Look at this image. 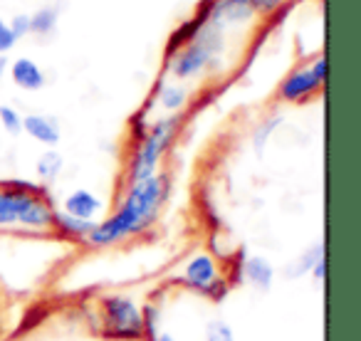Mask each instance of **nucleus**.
<instances>
[{
	"label": "nucleus",
	"instance_id": "6",
	"mask_svg": "<svg viewBox=\"0 0 361 341\" xmlns=\"http://www.w3.org/2000/svg\"><path fill=\"white\" fill-rule=\"evenodd\" d=\"M178 282L188 290L198 292V294H206L211 302H223L231 292V280L223 277L221 265H218V257L211 252H196L186 260L183 270H180Z\"/></svg>",
	"mask_w": 361,
	"mask_h": 341
},
{
	"label": "nucleus",
	"instance_id": "25",
	"mask_svg": "<svg viewBox=\"0 0 361 341\" xmlns=\"http://www.w3.org/2000/svg\"><path fill=\"white\" fill-rule=\"evenodd\" d=\"M154 341H178V339H176V336L171 334V331H164V329H161L159 334L154 336Z\"/></svg>",
	"mask_w": 361,
	"mask_h": 341
},
{
	"label": "nucleus",
	"instance_id": "14",
	"mask_svg": "<svg viewBox=\"0 0 361 341\" xmlns=\"http://www.w3.org/2000/svg\"><path fill=\"white\" fill-rule=\"evenodd\" d=\"M97 221H80V218L70 216V213L55 211V218H52V230H57L60 235L70 237V240H82L85 242V237L92 232V228H94Z\"/></svg>",
	"mask_w": 361,
	"mask_h": 341
},
{
	"label": "nucleus",
	"instance_id": "18",
	"mask_svg": "<svg viewBox=\"0 0 361 341\" xmlns=\"http://www.w3.org/2000/svg\"><path fill=\"white\" fill-rule=\"evenodd\" d=\"M57 25V11L52 8H42L35 16H30V32L35 35H50Z\"/></svg>",
	"mask_w": 361,
	"mask_h": 341
},
{
	"label": "nucleus",
	"instance_id": "15",
	"mask_svg": "<svg viewBox=\"0 0 361 341\" xmlns=\"http://www.w3.org/2000/svg\"><path fill=\"white\" fill-rule=\"evenodd\" d=\"M322 257H326L324 255V240L314 242L310 250H305L302 255H297L295 260L285 267V275L290 277V280H302L305 275H310L312 267H314L317 260H322Z\"/></svg>",
	"mask_w": 361,
	"mask_h": 341
},
{
	"label": "nucleus",
	"instance_id": "17",
	"mask_svg": "<svg viewBox=\"0 0 361 341\" xmlns=\"http://www.w3.org/2000/svg\"><path fill=\"white\" fill-rule=\"evenodd\" d=\"M161 321H164V311H161V306L154 304V302L144 304V309H141V326H144V339L154 341V336L161 331Z\"/></svg>",
	"mask_w": 361,
	"mask_h": 341
},
{
	"label": "nucleus",
	"instance_id": "11",
	"mask_svg": "<svg viewBox=\"0 0 361 341\" xmlns=\"http://www.w3.org/2000/svg\"><path fill=\"white\" fill-rule=\"evenodd\" d=\"M23 131L27 136L37 141V144H45V146H57L60 144V124L57 119L45 114H27L23 116Z\"/></svg>",
	"mask_w": 361,
	"mask_h": 341
},
{
	"label": "nucleus",
	"instance_id": "19",
	"mask_svg": "<svg viewBox=\"0 0 361 341\" xmlns=\"http://www.w3.org/2000/svg\"><path fill=\"white\" fill-rule=\"evenodd\" d=\"M280 124H282V116H272V119H265L260 126H257L255 134H252V149H255V154H262V151H265L267 139H270L272 131H275Z\"/></svg>",
	"mask_w": 361,
	"mask_h": 341
},
{
	"label": "nucleus",
	"instance_id": "8",
	"mask_svg": "<svg viewBox=\"0 0 361 341\" xmlns=\"http://www.w3.org/2000/svg\"><path fill=\"white\" fill-rule=\"evenodd\" d=\"M282 0H213L211 8V20L218 27L223 23H240L247 20L255 11H275Z\"/></svg>",
	"mask_w": 361,
	"mask_h": 341
},
{
	"label": "nucleus",
	"instance_id": "23",
	"mask_svg": "<svg viewBox=\"0 0 361 341\" xmlns=\"http://www.w3.org/2000/svg\"><path fill=\"white\" fill-rule=\"evenodd\" d=\"M13 30V35L20 40V37H25L27 32H30V16H16L13 18V23H8Z\"/></svg>",
	"mask_w": 361,
	"mask_h": 341
},
{
	"label": "nucleus",
	"instance_id": "1",
	"mask_svg": "<svg viewBox=\"0 0 361 341\" xmlns=\"http://www.w3.org/2000/svg\"><path fill=\"white\" fill-rule=\"evenodd\" d=\"M166 196H169V176L156 173L146 181L131 183L114 213L104 221L94 223L85 242L90 247H111L116 242L144 235L159 221Z\"/></svg>",
	"mask_w": 361,
	"mask_h": 341
},
{
	"label": "nucleus",
	"instance_id": "12",
	"mask_svg": "<svg viewBox=\"0 0 361 341\" xmlns=\"http://www.w3.org/2000/svg\"><path fill=\"white\" fill-rule=\"evenodd\" d=\"M11 77L20 89L25 92H37L45 87V72L37 67V62H32L30 57H18L11 65Z\"/></svg>",
	"mask_w": 361,
	"mask_h": 341
},
{
	"label": "nucleus",
	"instance_id": "27",
	"mask_svg": "<svg viewBox=\"0 0 361 341\" xmlns=\"http://www.w3.org/2000/svg\"><path fill=\"white\" fill-rule=\"evenodd\" d=\"M126 341H149V339H144V336H139V339H126Z\"/></svg>",
	"mask_w": 361,
	"mask_h": 341
},
{
	"label": "nucleus",
	"instance_id": "26",
	"mask_svg": "<svg viewBox=\"0 0 361 341\" xmlns=\"http://www.w3.org/2000/svg\"><path fill=\"white\" fill-rule=\"evenodd\" d=\"M3 72H6V57H0V77H3Z\"/></svg>",
	"mask_w": 361,
	"mask_h": 341
},
{
	"label": "nucleus",
	"instance_id": "9",
	"mask_svg": "<svg viewBox=\"0 0 361 341\" xmlns=\"http://www.w3.org/2000/svg\"><path fill=\"white\" fill-rule=\"evenodd\" d=\"M243 280L257 292H270L275 285V267L265 255H250L243 262Z\"/></svg>",
	"mask_w": 361,
	"mask_h": 341
},
{
	"label": "nucleus",
	"instance_id": "7",
	"mask_svg": "<svg viewBox=\"0 0 361 341\" xmlns=\"http://www.w3.org/2000/svg\"><path fill=\"white\" fill-rule=\"evenodd\" d=\"M326 80V57H314V62L300 67L292 75H287L280 85V97L285 101H302L312 97Z\"/></svg>",
	"mask_w": 361,
	"mask_h": 341
},
{
	"label": "nucleus",
	"instance_id": "24",
	"mask_svg": "<svg viewBox=\"0 0 361 341\" xmlns=\"http://www.w3.org/2000/svg\"><path fill=\"white\" fill-rule=\"evenodd\" d=\"M310 277H312V282H314V287H322V285H324V280H326V257L317 260V265L312 267Z\"/></svg>",
	"mask_w": 361,
	"mask_h": 341
},
{
	"label": "nucleus",
	"instance_id": "21",
	"mask_svg": "<svg viewBox=\"0 0 361 341\" xmlns=\"http://www.w3.org/2000/svg\"><path fill=\"white\" fill-rule=\"evenodd\" d=\"M0 124H3V129L8 134L18 136L23 131V114L18 109H13V106L0 104Z\"/></svg>",
	"mask_w": 361,
	"mask_h": 341
},
{
	"label": "nucleus",
	"instance_id": "5",
	"mask_svg": "<svg viewBox=\"0 0 361 341\" xmlns=\"http://www.w3.org/2000/svg\"><path fill=\"white\" fill-rule=\"evenodd\" d=\"M102 334L109 341H126L144 336L141 306L129 294H104L99 299Z\"/></svg>",
	"mask_w": 361,
	"mask_h": 341
},
{
	"label": "nucleus",
	"instance_id": "22",
	"mask_svg": "<svg viewBox=\"0 0 361 341\" xmlns=\"http://www.w3.org/2000/svg\"><path fill=\"white\" fill-rule=\"evenodd\" d=\"M16 42H18V37L13 35L11 25H8L6 20H0V55H8V52L16 47Z\"/></svg>",
	"mask_w": 361,
	"mask_h": 341
},
{
	"label": "nucleus",
	"instance_id": "16",
	"mask_svg": "<svg viewBox=\"0 0 361 341\" xmlns=\"http://www.w3.org/2000/svg\"><path fill=\"white\" fill-rule=\"evenodd\" d=\"M62 166H65V159H62L57 151H45V154L37 159V176H40V181H55L57 176H60Z\"/></svg>",
	"mask_w": 361,
	"mask_h": 341
},
{
	"label": "nucleus",
	"instance_id": "4",
	"mask_svg": "<svg viewBox=\"0 0 361 341\" xmlns=\"http://www.w3.org/2000/svg\"><path fill=\"white\" fill-rule=\"evenodd\" d=\"M55 208L42 193H25L0 186V228H27V230H52Z\"/></svg>",
	"mask_w": 361,
	"mask_h": 341
},
{
	"label": "nucleus",
	"instance_id": "20",
	"mask_svg": "<svg viewBox=\"0 0 361 341\" xmlns=\"http://www.w3.org/2000/svg\"><path fill=\"white\" fill-rule=\"evenodd\" d=\"M206 341H235V331L226 319H211L206 326Z\"/></svg>",
	"mask_w": 361,
	"mask_h": 341
},
{
	"label": "nucleus",
	"instance_id": "2",
	"mask_svg": "<svg viewBox=\"0 0 361 341\" xmlns=\"http://www.w3.org/2000/svg\"><path fill=\"white\" fill-rule=\"evenodd\" d=\"M223 52V32L213 20H208L201 30L196 32L191 42L176 50L173 55H169V72L178 82L196 80L203 72H208L211 67H216L221 62Z\"/></svg>",
	"mask_w": 361,
	"mask_h": 341
},
{
	"label": "nucleus",
	"instance_id": "10",
	"mask_svg": "<svg viewBox=\"0 0 361 341\" xmlns=\"http://www.w3.org/2000/svg\"><path fill=\"white\" fill-rule=\"evenodd\" d=\"M102 208H104V203L99 201V196H94V193L87 191V188L72 191L70 196L65 198V203H62V211L80 218V221H94L102 213Z\"/></svg>",
	"mask_w": 361,
	"mask_h": 341
},
{
	"label": "nucleus",
	"instance_id": "13",
	"mask_svg": "<svg viewBox=\"0 0 361 341\" xmlns=\"http://www.w3.org/2000/svg\"><path fill=\"white\" fill-rule=\"evenodd\" d=\"M156 99H159L161 109H166L169 114H178L183 106L188 104V89L180 82H159L156 87Z\"/></svg>",
	"mask_w": 361,
	"mask_h": 341
},
{
	"label": "nucleus",
	"instance_id": "3",
	"mask_svg": "<svg viewBox=\"0 0 361 341\" xmlns=\"http://www.w3.org/2000/svg\"><path fill=\"white\" fill-rule=\"evenodd\" d=\"M178 126H180L178 114L161 116L159 121H154L149 126L144 139L136 141L134 154H131L129 161V186L131 183L146 181V178L159 173V163L166 151H169V146L173 144L176 134H178Z\"/></svg>",
	"mask_w": 361,
	"mask_h": 341
}]
</instances>
